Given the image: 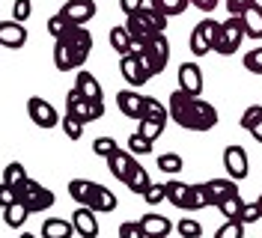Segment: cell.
<instances>
[{
  "label": "cell",
  "instance_id": "277c9868",
  "mask_svg": "<svg viewBox=\"0 0 262 238\" xmlns=\"http://www.w3.org/2000/svg\"><path fill=\"white\" fill-rule=\"evenodd\" d=\"M242 39H247L245 21H242V15H229L227 21H221V36H217V42H214V51L224 54V57H229V54H235V51L242 48Z\"/></svg>",
  "mask_w": 262,
  "mask_h": 238
},
{
  "label": "cell",
  "instance_id": "f6af8a7d",
  "mask_svg": "<svg viewBox=\"0 0 262 238\" xmlns=\"http://www.w3.org/2000/svg\"><path fill=\"white\" fill-rule=\"evenodd\" d=\"M245 69L253 75H262V48H250L245 54Z\"/></svg>",
  "mask_w": 262,
  "mask_h": 238
},
{
  "label": "cell",
  "instance_id": "484cf974",
  "mask_svg": "<svg viewBox=\"0 0 262 238\" xmlns=\"http://www.w3.org/2000/svg\"><path fill=\"white\" fill-rule=\"evenodd\" d=\"M122 185H125L128 190H134V193H140V197H143V190H146L149 185H152V179H149L146 167H140V164H134V170L128 173V179H125Z\"/></svg>",
  "mask_w": 262,
  "mask_h": 238
},
{
  "label": "cell",
  "instance_id": "ab89813d",
  "mask_svg": "<svg viewBox=\"0 0 262 238\" xmlns=\"http://www.w3.org/2000/svg\"><path fill=\"white\" fill-rule=\"evenodd\" d=\"M143 116H155V119H170V111H167V104H164V101H158V98L146 95V104H143Z\"/></svg>",
  "mask_w": 262,
  "mask_h": 238
},
{
  "label": "cell",
  "instance_id": "8d00e7d4",
  "mask_svg": "<svg viewBox=\"0 0 262 238\" xmlns=\"http://www.w3.org/2000/svg\"><path fill=\"white\" fill-rule=\"evenodd\" d=\"M158 170L167 173V176L182 173V155H176V152H164L161 158H158Z\"/></svg>",
  "mask_w": 262,
  "mask_h": 238
},
{
  "label": "cell",
  "instance_id": "680465c9",
  "mask_svg": "<svg viewBox=\"0 0 262 238\" xmlns=\"http://www.w3.org/2000/svg\"><path fill=\"white\" fill-rule=\"evenodd\" d=\"M0 48H3V45H0Z\"/></svg>",
  "mask_w": 262,
  "mask_h": 238
},
{
  "label": "cell",
  "instance_id": "ffe728a7",
  "mask_svg": "<svg viewBox=\"0 0 262 238\" xmlns=\"http://www.w3.org/2000/svg\"><path fill=\"white\" fill-rule=\"evenodd\" d=\"M140 226H143L146 238H164L173 229L170 218H164V214H146V218H140Z\"/></svg>",
  "mask_w": 262,
  "mask_h": 238
},
{
  "label": "cell",
  "instance_id": "f907efd6",
  "mask_svg": "<svg viewBox=\"0 0 262 238\" xmlns=\"http://www.w3.org/2000/svg\"><path fill=\"white\" fill-rule=\"evenodd\" d=\"M15 188H9L6 182H0V208H6L9 203H15Z\"/></svg>",
  "mask_w": 262,
  "mask_h": 238
},
{
  "label": "cell",
  "instance_id": "11a10c76",
  "mask_svg": "<svg viewBox=\"0 0 262 238\" xmlns=\"http://www.w3.org/2000/svg\"><path fill=\"white\" fill-rule=\"evenodd\" d=\"M200 12H212V9H217V0H191Z\"/></svg>",
  "mask_w": 262,
  "mask_h": 238
},
{
  "label": "cell",
  "instance_id": "816d5d0a",
  "mask_svg": "<svg viewBox=\"0 0 262 238\" xmlns=\"http://www.w3.org/2000/svg\"><path fill=\"white\" fill-rule=\"evenodd\" d=\"M250 3H256V0H227V12L229 15H242Z\"/></svg>",
  "mask_w": 262,
  "mask_h": 238
},
{
  "label": "cell",
  "instance_id": "ee69618b",
  "mask_svg": "<svg viewBox=\"0 0 262 238\" xmlns=\"http://www.w3.org/2000/svg\"><path fill=\"white\" fill-rule=\"evenodd\" d=\"M176 232H179L182 238H200L203 235V226L196 221H191V218H185V221L176 223Z\"/></svg>",
  "mask_w": 262,
  "mask_h": 238
},
{
  "label": "cell",
  "instance_id": "f546056e",
  "mask_svg": "<svg viewBox=\"0 0 262 238\" xmlns=\"http://www.w3.org/2000/svg\"><path fill=\"white\" fill-rule=\"evenodd\" d=\"M242 206H245L242 193H232V197H224V200L217 203V211H221L224 218H235V221H242Z\"/></svg>",
  "mask_w": 262,
  "mask_h": 238
},
{
  "label": "cell",
  "instance_id": "b9f144b4",
  "mask_svg": "<svg viewBox=\"0 0 262 238\" xmlns=\"http://www.w3.org/2000/svg\"><path fill=\"white\" fill-rule=\"evenodd\" d=\"M143 200H146V206H158V203H164L167 200V185H149L146 190H143Z\"/></svg>",
  "mask_w": 262,
  "mask_h": 238
},
{
  "label": "cell",
  "instance_id": "7c38bea8",
  "mask_svg": "<svg viewBox=\"0 0 262 238\" xmlns=\"http://www.w3.org/2000/svg\"><path fill=\"white\" fill-rule=\"evenodd\" d=\"M179 90H185L188 95H203V72L196 63L179 66Z\"/></svg>",
  "mask_w": 262,
  "mask_h": 238
},
{
  "label": "cell",
  "instance_id": "f5cc1de1",
  "mask_svg": "<svg viewBox=\"0 0 262 238\" xmlns=\"http://www.w3.org/2000/svg\"><path fill=\"white\" fill-rule=\"evenodd\" d=\"M104 116V98H96V101H90V119L96 122Z\"/></svg>",
  "mask_w": 262,
  "mask_h": 238
},
{
  "label": "cell",
  "instance_id": "83f0119b",
  "mask_svg": "<svg viewBox=\"0 0 262 238\" xmlns=\"http://www.w3.org/2000/svg\"><path fill=\"white\" fill-rule=\"evenodd\" d=\"M164 185H167V200H170V206L185 208V200H188V188H191V185H185L179 179H170V182H164Z\"/></svg>",
  "mask_w": 262,
  "mask_h": 238
},
{
  "label": "cell",
  "instance_id": "d590c367",
  "mask_svg": "<svg viewBox=\"0 0 262 238\" xmlns=\"http://www.w3.org/2000/svg\"><path fill=\"white\" fill-rule=\"evenodd\" d=\"M69 30H72V21H69L63 12H54V15L48 18V33H51V39H60V36H66Z\"/></svg>",
  "mask_w": 262,
  "mask_h": 238
},
{
  "label": "cell",
  "instance_id": "52a82bcc",
  "mask_svg": "<svg viewBox=\"0 0 262 238\" xmlns=\"http://www.w3.org/2000/svg\"><path fill=\"white\" fill-rule=\"evenodd\" d=\"M224 167H227V176H232L235 182H238V179H247V173H250L247 152L242 146H227V149H224Z\"/></svg>",
  "mask_w": 262,
  "mask_h": 238
},
{
  "label": "cell",
  "instance_id": "5b68a950",
  "mask_svg": "<svg viewBox=\"0 0 262 238\" xmlns=\"http://www.w3.org/2000/svg\"><path fill=\"white\" fill-rule=\"evenodd\" d=\"M214 125H217V107L196 95L194 111H191V122H188V131H212Z\"/></svg>",
  "mask_w": 262,
  "mask_h": 238
},
{
  "label": "cell",
  "instance_id": "f1b7e54d",
  "mask_svg": "<svg viewBox=\"0 0 262 238\" xmlns=\"http://www.w3.org/2000/svg\"><path fill=\"white\" fill-rule=\"evenodd\" d=\"M107 39H111V48H114V51L119 54V57H122V54H128V51H131V33H128V27H125V24H119V27H114Z\"/></svg>",
  "mask_w": 262,
  "mask_h": 238
},
{
  "label": "cell",
  "instance_id": "e0dca14e",
  "mask_svg": "<svg viewBox=\"0 0 262 238\" xmlns=\"http://www.w3.org/2000/svg\"><path fill=\"white\" fill-rule=\"evenodd\" d=\"M242 21H245V36L247 39H262V6L259 3H250L245 12H242Z\"/></svg>",
  "mask_w": 262,
  "mask_h": 238
},
{
  "label": "cell",
  "instance_id": "d6986e66",
  "mask_svg": "<svg viewBox=\"0 0 262 238\" xmlns=\"http://www.w3.org/2000/svg\"><path fill=\"white\" fill-rule=\"evenodd\" d=\"M66 113L78 116L81 122H93V119H90V98H83L75 86H72V90H69V95H66Z\"/></svg>",
  "mask_w": 262,
  "mask_h": 238
},
{
  "label": "cell",
  "instance_id": "ac0fdd59",
  "mask_svg": "<svg viewBox=\"0 0 262 238\" xmlns=\"http://www.w3.org/2000/svg\"><path fill=\"white\" fill-rule=\"evenodd\" d=\"M86 206L93 208L96 214H107V211H114L116 208V193L114 190H107L104 185H96V190H93V197H90Z\"/></svg>",
  "mask_w": 262,
  "mask_h": 238
},
{
  "label": "cell",
  "instance_id": "c3c4849f",
  "mask_svg": "<svg viewBox=\"0 0 262 238\" xmlns=\"http://www.w3.org/2000/svg\"><path fill=\"white\" fill-rule=\"evenodd\" d=\"M259 218H262L259 203H245V206H242V223H256Z\"/></svg>",
  "mask_w": 262,
  "mask_h": 238
},
{
  "label": "cell",
  "instance_id": "db71d44e",
  "mask_svg": "<svg viewBox=\"0 0 262 238\" xmlns=\"http://www.w3.org/2000/svg\"><path fill=\"white\" fill-rule=\"evenodd\" d=\"M143 3H146V0H119V9H122L125 15H131V12H137Z\"/></svg>",
  "mask_w": 262,
  "mask_h": 238
},
{
  "label": "cell",
  "instance_id": "cb8c5ba5",
  "mask_svg": "<svg viewBox=\"0 0 262 238\" xmlns=\"http://www.w3.org/2000/svg\"><path fill=\"white\" fill-rule=\"evenodd\" d=\"M93 190H96V182H90V179H72V182H69V197H72L78 206H86V203H90Z\"/></svg>",
  "mask_w": 262,
  "mask_h": 238
},
{
  "label": "cell",
  "instance_id": "8fae6325",
  "mask_svg": "<svg viewBox=\"0 0 262 238\" xmlns=\"http://www.w3.org/2000/svg\"><path fill=\"white\" fill-rule=\"evenodd\" d=\"M116 104H119V111L125 113L128 119H140L143 116V104H146V95H140L137 90H119L116 93Z\"/></svg>",
  "mask_w": 262,
  "mask_h": 238
},
{
  "label": "cell",
  "instance_id": "4fadbf2b",
  "mask_svg": "<svg viewBox=\"0 0 262 238\" xmlns=\"http://www.w3.org/2000/svg\"><path fill=\"white\" fill-rule=\"evenodd\" d=\"M134 164H137V161H134V152H128V149H122V146H119L114 155L107 158V170H111V176H114V179L125 182V179H128V173L134 170Z\"/></svg>",
  "mask_w": 262,
  "mask_h": 238
},
{
  "label": "cell",
  "instance_id": "6da1fadb",
  "mask_svg": "<svg viewBox=\"0 0 262 238\" xmlns=\"http://www.w3.org/2000/svg\"><path fill=\"white\" fill-rule=\"evenodd\" d=\"M167 24H170V18L164 15V12H158L152 3H143L137 12L125 15V27H128V33L137 36V39H152L155 33L167 30Z\"/></svg>",
  "mask_w": 262,
  "mask_h": 238
},
{
  "label": "cell",
  "instance_id": "6f0895ef",
  "mask_svg": "<svg viewBox=\"0 0 262 238\" xmlns=\"http://www.w3.org/2000/svg\"><path fill=\"white\" fill-rule=\"evenodd\" d=\"M256 203H259V208H262V197H259V200H256Z\"/></svg>",
  "mask_w": 262,
  "mask_h": 238
},
{
  "label": "cell",
  "instance_id": "7dc6e473",
  "mask_svg": "<svg viewBox=\"0 0 262 238\" xmlns=\"http://www.w3.org/2000/svg\"><path fill=\"white\" fill-rule=\"evenodd\" d=\"M30 15H33V3L30 0H15V3H12V18H15V21L27 24V18Z\"/></svg>",
  "mask_w": 262,
  "mask_h": 238
},
{
  "label": "cell",
  "instance_id": "f35d334b",
  "mask_svg": "<svg viewBox=\"0 0 262 238\" xmlns=\"http://www.w3.org/2000/svg\"><path fill=\"white\" fill-rule=\"evenodd\" d=\"M245 226H247V223L235 221V218H227V223H224L214 235H217V238H242V235H245Z\"/></svg>",
  "mask_w": 262,
  "mask_h": 238
},
{
  "label": "cell",
  "instance_id": "5bb4252c",
  "mask_svg": "<svg viewBox=\"0 0 262 238\" xmlns=\"http://www.w3.org/2000/svg\"><path fill=\"white\" fill-rule=\"evenodd\" d=\"M119 72H122V78L128 80L131 86H140V83H146L149 80L143 63H140L134 54H122V57H119Z\"/></svg>",
  "mask_w": 262,
  "mask_h": 238
},
{
  "label": "cell",
  "instance_id": "4316f807",
  "mask_svg": "<svg viewBox=\"0 0 262 238\" xmlns=\"http://www.w3.org/2000/svg\"><path fill=\"white\" fill-rule=\"evenodd\" d=\"M137 122H140V128H137V131H140L146 140H152V143L161 137V134H164V125H167V119H155V116H140Z\"/></svg>",
  "mask_w": 262,
  "mask_h": 238
},
{
  "label": "cell",
  "instance_id": "836d02e7",
  "mask_svg": "<svg viewBox=\"0 0 262 238\" xmlns=\"http://www.w3.org/2000/svg\"><path fill=\"white\" fill-rule=\"evenodd\" d=\"M60 125H63V134L69 137V140H81L83 125H86V122H81V119L72 116V113H66V116H60Z\"/></svg>",
  "mask_w": 262,
  "mask_h": 238
},
{
  "label": "cell",
  "instance_id": "e575fe53",
  "mask_svg": "<svg viewBox=\"0 0 262 238\" xmlns=\"http://www.w3.org/2000/svg\"><path fill=\"white\" fill-rule=\"evenodd\" d=\"M24 179H27V167H24L21 161H12V164H9V167L3 170V182H6L9 188H18V185H21Z\"/></svg>",
  "mask_w": 262,
  "mask_h": 238
},
{
  "label": "cell",
  "instance_id": "681fc988",
  "mask_svg": "<svg viewBox=\"0 0 262 238\" xmlns=\"http://www.w3.org/2000/svg\"><path fill=\"white\" fill-rule=\"evenodd\" d=\"M119 235L122 238H146V232H143V226L137 221V223H122L119 226Z\"/></svg>",
  "mask_w": 262,
  "mask_h": 238
},
{
  "label": "cell",
  "instance_id": "1f68e13d",
  "mask_svg": "<svg viewBox=\"0 0 262 238\" xmlns=\"http://www.w3.org/2000/svg\"><path fill=\"white\" fill-rule=\"evenodd\" d=\"M152 6H155L158 12H164L167 18H176L191 6V0H152Z\"/></svg>",
  "mask_w": 262,
  "mask_h": 238
},
{
  "label": "cell",
  "instance_id": "7bdbcfd3",
  "mask_svg": "<svg viewBox=\"0 0 262 238\" xmlns=\"http://www.w3.org/2000/svg\"><path fill=\"white\" fill-rule=\"evenodd\" d=\"M259 119H262V104H250V107H247V111L242 113V119H238V125L245 128V131H250V128L256 125Z\"/></svg>",
  "mask_w": 262,
  "mask_h": 238
},
{
  "label": "cell",
  "instance_id": "ba28073f",
  "mask_svg": "<svg viewBox=\"0 0 262 238\" xmlns=\"http://www.w3.org/2000/svg\"><path fill=\"white\" fill-rule=\"evenodd\" d=\"M0 45L9 48V51H18V48L27 45V27L21 21H0Z\"/></svg>",
  "mask_w": 262,
  "mask_h": 238
},
{
  "label": "cell",
  "instance_id": "8992f818",
  "mask_svg": "<svg viewBox=\"0 0 262 238\" xmlns=\"http://www.w3.org/2000/svg\"><path fill=\"white\" fill-rule=\"evenodd\" d=\"M27 116H30V119H33L39 128H54V125H60V113L54 111V104H51V101L39 98V95L27 98Z\"/></svg>",
  "mask_w": 262,
  "mask_h": 238
},
{
  "label": "cell",
  "instance_id": "bcb514c9",
  "mask_svg": "<svg viewBox=\"0 0 262 238\" xmlns=\"http://www.w3.org/2000/svg\"><path fill=\"white\" fill-rule=\"evenodd\" d=\"M200 30L206 33V39L212 42V51H214V42H217V36H221V21H214V18H203V21H200Z\"/></svg>",
  "mask_w": 262,
  "mask_h": 238
},
{
  "label": "cell",
  "instance_id": "9c48e42d",
  "mask_svg": "<svg viewBox=\"0 0 262 238\" xmlns=\"http://www.w3.org/2000/svg\"><path fill=\"white\" fill-rule=\"evenodd\" d=\"M72 24H86L96 18V0H66L60 9Z\"/></svg>",
  "mask_w": 262,
  "mask_h": 238
},
{
  "label": "cell",
  "instance_id": "603a6c76",
  "mask_svg": "<svg viewBox=\"0 0 262 238\" xmlns=\"http://www.w3.org/2000/svg\"><path fill=\"white\" fill-rule=\"evenodd\" d=\"M27 218H30V208L24 206L21 200H15V203H9V206L3 208V221H6V226H12V229H21L27 223Z\"/></svg>",
  "mask_w": 262,
  "mask_h": 238
},
{
  "label": "cell",
  "instance_id": "d4e9b609",
  "mask_svg": "<svg viewBox=\"0 0 262 238\" xmlns=\"http://www.w3.org/2000/svg\"><path fill=\"white\" fill-rule=\"evenodd\" d=\"M75 232V223L72 221H60V218H48L42 223V235L45 238H69Z\"/></svg>",
  "mask_w": 262,
  "mask_h": 238
},
{
  "label": "cell",
  "instance_id": "2e32d148",
  "mask_svg": "<svg viewBox=\"0 0 262 238\" xmlns=\"http://www.w3.org/2000/svg\"><path fill=\"white\" fill-rule=\"evenodd\" d=\"M206 190H209L212 206H217L224 197L238 193V185H235V179H232V176H227V179H209V182H206Z\"/></svg>",
  "mask_w": 262,
  "mask_h": 238
},
{
  "label": "cell",
  "instance_id": "7402d4cb",
  "mask_svg": "<svg viewBox=\"0 0 262 238\" xmlns=\"http://www.w3.org/2000/svg\"><path fill=\"white\" fill-rule=\"evenodd\" d=\"M209 206H212V200H209L206 182L191 185V188H188V200H185V211H200V208H209Z\"/></svg>",
  "mask_w": 262,
  "mask_h": 238
},
{
  "label": "cell",
  "instance_id": "30bf717a",
  "mask_svg": "<svg viewBox=\"0 0 262 238\" xmlns=\"http://www.w3.org/2000/svg\"><path fill=\"white\" fill-rule=\"evenodd\" d=\"M72 223H75V232L83 238H96L98 235V218L90 206H78L72 211Z\"/></svg>",
  "mask_w": 262,
  "mask_h": 238
},
{
  "label": "cell",
  "instance_id": "d6a6232c",
  "mask_svg": "<svg viewBox=\"0 0 262 238\" xmlns=\"http://www.w3.org/2000/svg\"><path fill=\"white\" fill-rule=\"evenodd\" d=\"M188 45L194 51V57H206L209 51H212V42L206 39V33L200 30V24H194V30H191V39H188Z\"/></svg>",
  "mask_w": 262,
  "mask_h": 238
},
{
  "label": "cell",
  "instance_id": "74e56055",
  "mask_svg": "<svg viewBox=\"0 0 262 238\" xmlns=\"http://www.w3.org/2000/svg\"><path fill=\"white\" fill-rule=\"evenodd\" d=\"M116 149H119V143L114 140V137H96V140H93V155H98V158H111V155H114Z\"/></svg>",
  "mask_w": 262,
  "mask_h": 238
},
{
  "label": "cell",
  "instance_id": "9f6ffc18",
  "mask_svg": "<svg viewBox=\"0 0 262 238\" xmlns=\"http://www.w3.org/2000/svg\"><path fill=\"white\" fill-rule=\"evenodd\" d=\"M250 134H253V140H256V143H262V119H259L253 128H250Z\"/></svg>",
  "mask_w": 262,
  "mask_h": 238
},
{
  "label": "cell",
  "instance_id": "9a60e30c",
  "mask_svg": "<svg viewBox=\"0 0 262 238\" xmlns=\"http://www.w3.org/2000/svg\"><path fill=\"white\" fill-rule=\"evenodd\" d=\"M149 60H152L155 75L167 69V60H170V42H167V36H164V33H155V36L149 39Z\"/></svg>",
  "mask_w": 262,
  "mask_h": 238
},
{
  "label": "cell",
  "instance_id": "7a4b0ae2",
  "mask_svg": "<svg viewBox=\"0 0 262 238\" xmlns=\"http://www.w3.org/2000/svg\"><path fill=\"white\" fill-rule=\"evenodd\" d=\"M15 197H18V200H21L27 208H30V214L48 211V208L57 203V197H54V193H51L45 185H39L36 179H30V176H27V179H24V182L15 188Z\"/></svg>",
  "mask_w": 262,
  "mask_h": 238
},
{
  "label": "cell",
  "instance_id": "3957f363",
  "mask_svg": "<svg viewBox=\"0 0 262 238\" xmlns=\"http://www.w3.org/2000/svg\"><path fill=\"white\" fill-rule=\"evenodd\" d=\"M66 39V48H69V57H72V66L75 69H81L86 60H90V54H93V33L86 30L83 24H72V30L60 36Z\"/></svg>",
  "mask_w": 262,
  "mask_h": 238
},
{
  "label": "cell",
  "instance_id": "60d3db41",
  "mask_svg": "<svg viewBox=\"0 0 262 238\" xmlns=\"http://www.w3.org/2000/svg\"><path fill=\"white\" fill-rule=\"evenodd\" d=\"M125 149L134 152V155H149V152H152V140H146L140 131H134V134L128 137V146H125Z\"/></svg>",
  "mask_w": 262,
  "mask_h": 238
},
{
  "label": "cell",
  "instance_id": "4dcf8cb0",
  "mask_svg": "<svg viewBox=\"0 0 262 238\" xmlns=\"http://www.w3.org/2000/svg\"><path fill=\"white\" fill-rule=\"evenodd\" d=\"M54 66H57V72H75L69 48H66V39H54Z\"/></svg>",
  "mask_w": 262,
  "mask_h": 238
},
{
  "label": "cell",
  "instance_id": "44dd1931",
  "mask_svg": "<svg viewBox=\"0 0 262 238\" xmlns=\"http://www.w3.org/2000/svg\"><path fill=\"white\" fill-rule=\"evenodd\" d=\"M75 90H78L83 98H90V101L104 98V95H101V83H98L90 72H78V78H75Z\"/></svg>",
  "mask_w": 262,
  "mask_h": 238
}]
</instances>
